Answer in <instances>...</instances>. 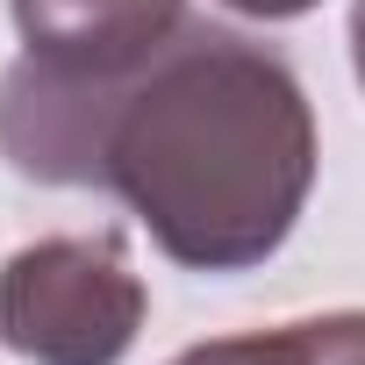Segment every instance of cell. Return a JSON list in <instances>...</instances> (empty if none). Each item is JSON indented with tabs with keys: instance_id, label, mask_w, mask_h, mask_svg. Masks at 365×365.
Instances as JSON below:
<instances>
[{
	"instance_id": "52a82bcc",
	"label": "cell",
	"mask_w": 365,
	"mask_h": 365,
	"mask_svg": "<svg viewBox=\"0 0 365 365\" xmlns=\"http://www.w3.org/2000/svg\"><path fill=\"white\" fill-rule=\"evenodd\" d=\"M351 65H358V86H365V0L351 8Z\"/></svg>"
},
{
	"instance_id": "6da1fadb",
	"label": "cell",
	"mask_w": 365,
	"mask_h": 365,
	"mask_svg": "<svg viewBox=\"0 0 365 365\" xmlns=\"http://www.w3.org/2000/svg\"><path fill=\"white\" fill-rule=\"evenodd\" d=\"M0 158L43 187L115 194L187 272L265 265L315 187V115L279 51L179 22L122 72H0Z\"/></svg>"
},
{
	"instance_id": "7a4b0ae2",
	"label": "cell",
	"mask_w": 365,
	"mask_h": 365,
	"mask_svg": "<svg viewBox=\"0 0 365 365\" xmlns=\"http://www.w3.org/2000/svg\"><path fill=\"white\" fill-rule=\"evenodd\" d=\"M143 329V279L115 230L43 237L0 265V336L29 365H122Z\"/></svg>"
},
{
	"instance_id": "3957f363",
	"label": "cell",
	"mask_w": 365,
	"mask_h": 365,
	"mask_svg": "<svg viewBox=\"0 0 365 365\" xmlns=\"http://www.w3.org/2000/svg\"><path fill=\"white\" fill-rule=\"evenodd\" d=\"M179 22H187V0H15V29L29 43L22 58L72 79L150 58Z\"/></svg>"
},
{
	"instance_id": "277c9868",
	"label": "cell",
	"mask_w": 365,
	"mask_h": 365,
	"mask_svg": "<svg viewBox=\"0 0 365 365\" xmlns=\"http://www.w3.org/2000/svg\"><path fill=\"white\" fill-rule=\"evenodd\" d=\"M172 365H315V344H308V322H287V329H244V336L194 344Z\"/></svg>"
},
{
	"instance_id": "5b68a950",
	"label": "cell",
	"mask_w": 365,
	"mask_h": 365,
	"mask_svg": "<svg viewBox=\"0 0 365 365\" xmlns=\"http://www.w3.org/2000/svg\"><path fill=\"white\" fill-rule=\"evenodd\" d=\"M308 344H315V365H365V315H322L308 322Z\"/></svg>"
},
{
	"instance_id": "8992f818",
	"label": "cell",
	"mask_w": 365,
	"mask_h": 365,
	"mask_svg": "<svg viewBox=\"0 0 365 365\" xmlns=\"http://www.w3.org/2000/svg\"><path fill=\"white\" fill-rule=\"evenodd\" d=\"M222 8H237V15H251V22H294V15L322 8V0H222Z\"/></svg>"
}]
</instances>
